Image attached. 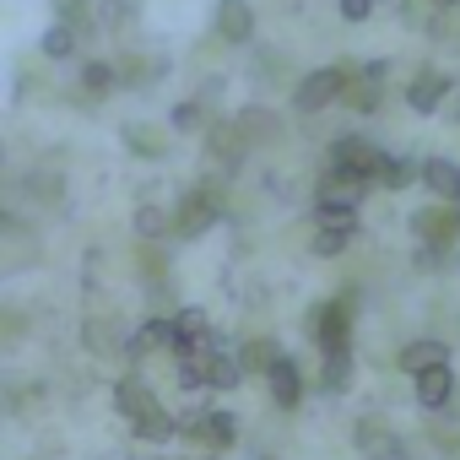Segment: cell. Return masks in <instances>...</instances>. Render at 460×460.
Returning <instances> with one entry per match:
<instances>
[{
  "label": "cell",
  "mask_w": 460,
  "mask_h": 460,
  "mask_svg": "<svg viewBox=\"0 0 460 460\" xmlns=\"http://www.w3.org/2000/svg\"><path fill=\"white\" fill-rule=\"evenodd\" d=\"M347 76H352V66H320V71H309V76L293 87V109H298V114H314V109L336 103V98L347 93Z\"/></svg>",
  "instance_id": "6da1fadb"
},
{
  "label": "cell",
  "mask_w": 460,
  "mask_h": 460,
  "mask_svg": "<svg viewBox=\"0 0 460 460\" xmlns=\"http://www.w3.org/2000/svg\"><path fill=\"white\" fill-rule=\"evenodd\" d=\"M211 33H217V44H250L255 39L250 0H217L211 6Z\"/></svg>",
  "instance_id": "7a4b0ae2"
},
{
  "label": "cell",
  "mask_w": 460,
  "mask_h": 460,
  "mask_svg": "<svg viewBox=\"0 0 460 460\" xmlns=\"http://www.w3.org/2000/svg\"><path fill=\"white\" fill-rule=\"evenodd\" d=\"M211 217H217V200H211L206 190H190V195L179 200L173 222H168V234H173V239H195V234H206V227H211Z\"/></svg>",
  "instance_id": "3957f363"
},
{
  "label": "cell",
  "mask_w": 460,
  "mask_h": 460,
  "mask_svg": "<svg viewBox=\"0 0 460 460\" xmlns=\"http://www.w3.org/2000/svg\"><path fill=\"white\" fill-rule=\"evenodd\" d=\"M331 168H341V173H358V179H379V168H385V152H374L368 141H358V136H347V141H336L331 146Z\"/></svg>",
  "instance_id": "277c9868"
},
{
  "label": "cell",
  "mask_w": 460,
  "mask_h": 460,
  "mask_svg": "<svg viewBox=\"0 0 460 460\" xmlns=\"http://www.w3.org/2000/svg\"><path fill=\"white\" fill-rule=\"evenodd\" d=\"M119 411H130L146 438H163V433H168V422H163V411L152 406V395H146L141 379H125V385H119Z\"/></svg>",
  "instance_id": "5b68a950"
},
{
  "label": "cell",
  "mask_w": 460,
  "mask_h": 460,
  "mask_svg": "<svg viewBox=\"0 0 460 460\" xmlns=\"http://www.w3.org/2000/svg\"><path fill=\"white\" fill-rule=\"evenodd\" d=\"M314 331H320V347H325V352L347 347V331H352V304H347V298H331V304L314 314Z\"/></svg>",
  "instance_id": "8992f818"
},
{
  "label": "cell",
  "mask_w": 460,
  "mask_h": 460,
  "mask_svg": "<svg viewBox=\"0 0 460 460\" xmlns=\"http://www.w3.org/2000/svg\"><path fill=\"white\" fill-rule=\"evenodd\" d=\"M190 438H200V444H234V417H227V411H190L184 422H179Z\"/></svg>",
  "instance_id": "52a82bcc"
},
{
  "label": "cell",
  "mask_w": 460,
  "mask_h": 460,
  "mask_svg": "<svg viewBox=\"0 0 460 460\" xmlns=\"http://www.w3.org/2000/svg\"><path fill=\"white\" fill-rule=\"evenodd\" d=\"M411 227H417V239H422V244L444 250V244L455 239V227H460V217H449L444 206H422V211L411 217Z\"/></svg>",
  "instance_id": "ba28073f"
},
{
  "label": "cell",
  "mask_w": 460,
  "mask_h": 460,
  "mask_svg": "<svg viewBox=\"0 0 460 460\" xmlns=\"http://www.w3.org/2000/svg\"><path fill=\"white\" fill-rule=\"evenodd\" d=\"M244 141H250V130H244V125H211V136H206V152H211L222 168H234V163L244 157Z\"/></svg>",
  "instance_id": "9c48e42d"
},
{
  "label": "cell",
  "mask_w": 460,
  "mask_h": 460,
  "mask_svg": "<svg viewBox=\"0 0 460 460\" xmlns=\"http://www.w3.org/2000/svg\"><path fill=\"white\" fill-rule=\"evenodd\" d=\"M168 341H173V352H200V347H206V314H200V309L173 314V320H168Z\"/></svg>",
  "instance_id": "30bf717a"
},
{
  "label": "cell",
  "mask_w": 460,
  "mask_h": 460,
  "mask_svg": "<svg viewBox=\"0 0 460 460\" xmlns=\"http://www.w3.org/2000/svg\"><path fill=\"white\" fill-rule=\"evenodd\" d=\"M417 401L433 411V406H449L455 401V374L444 368V363H433V368H422L417 374Z\"/></svg>",
  "instance_id": "8fae6325"
},
{
  "label": "cell",
  "mask_w": 460,
  "mask_h": 460,
  "mask_svg": "<svg viewBox=\"0 0 460 460\" xmlns=\"http://www.w3.org/2000/svg\"><path fill=\"white\" fill-rule=\"evenodd\" d=\"M379 76H385V66H363V71H352V76H347V93H341V98H347V103H352L358 114H368V109L379 103Z\"/></svg>",
  "instance_id": "7c38bea8"
},
{
  "label": "cell",
  "mask_w": 460,
  "mask_h": 460,
  "mask_svg": "<svg viewBox=\"0 0 460 460\" xmlns=\"http://www.w3.org/2000/svg\"><path fill=\"white\" fill-rule=\"evenodd\" d=\"M444 87H449V76H444V71H417V82H411V93H406V103H411L417 114H428V109H438V98H444Z\"/></svg>",
  "instance_id": "4fadbf2b"
},
{
  "label": "cell",
  "mask_w": 460,
  "mask_h": 460,
  "mask_svg": "<svg viewBox=\"0 0 460 460\" xmlns=\"http://www.w3.org/2000/svg\"><path fill=\"white\" fill-rule=\"evenodd\" d=\"M109 93H114V66L87 60V66H82V98H87V103H98V98H109Z\"/></svg>",
  "instance_id": "5bb4252c"
},
{
  "label": "cell",
  "mask_w": 460,
  "mask_h": 460,
  "mask_svg": "<svg viewBox=\"0 0 460 460\" xmlns=\"http://www.w3.org/2000/svg\"><path fill=\"white\" fill-rule=\"evenodd\" d=\"M422 179H428V190H438V195H460V168L444 163V157H433V163L422 168Z\"/></svg>",
  "instance_id": "9a60e30c"
},
{
  "label": "cell",
  "mask_w": 460,
  "mask_h": 460,
  "mask_svg": "<svg viewBox=\"0 0 460 460\" xmlns=\"http://www.w3.org/2000/svg\"><path fill=\"white\" fill-rule=\"evenodd\" d=\"M433 363H444V347H438V341H411V347L401 352V368H411V374H422V368H433Z\"/></svg>",
  "instance_id": "2e32d148"
},
{
  "label": "cell",
  "mask_w": 460,
  "mask_h": 460,
  "mask_svg": "<svg viewBox=\"0 0 460 460\" xmlns=\"http://www.w3.org/2000/svg\"><path fill=\"white\" fill-rule=\"evenodd\" d=\"M271 390H277L282 406H298V368H293L288 358H277V368H271Z\"/></svg>",
  "instance_id": "e0dca14e"
},
{
  "label": "cell",
  "mask_w": 460,
  "mask_h": 460,
  "mask_svg": "<svg viewBox=\"0 0 460 460\" xmlns=\"http://www.w3.org/2000/svg\"><path fill=\"white\" fill-rule=\"evenodd\" d=\"M76 39H82L76 28H66V22H55V28L44 33V55H49V60H66V55L76 49Z\"/></svg>",
  "instance_id": "ac0fdd59"
},
{
  "label": "cell",
  "mask_w": 460,
  "mask_h": 460,
  "mask_svg": "<svg viewBox=\"0 0 460 460\" xmlns=\"http://www.w3.org/2000/svg\"><path fill=\"white\" fill-rule=\"evenodd\" d=\"M125 141H130V152H141V157H163V152H168V141H163L152 125H136V130H125Z\"/></svg>",
  "instance_id": "d6986e66"
},
{
  "label": "cell",
  "mask_w": 460,
  "mask_h": 460,
  "mask_svg": "<svg viewBox=\"0 0 460 460\" xmlns=\"http://www.w3.org/2000/svg\"><path fill=\"white\" fill-rule=\"evenodd\" d=\"M55 12H60V22H66V28H76V33H93V12L82 6V0H55Z\"/></svg>",
  "instance_id": "ffe728a7"
},
{
  "label": "cell",
  "mask_w": 460,
  "mask_h": 460,
  "mask_svg": "<svg viewBox=\"0 0 460 460\" xmlns=\"http://www.w3.org/2000/svg\"><path fill=\"white\" fill-rule=\"evenodd\" d=\"M239 125L250 130V141H255V136H277V114H266V109H244Z\"/></svg>",
  "instance_id": "44dd1931"
},
{
  "label": "cell",
  "mask_w": 460,
  "mask_h": 460,
  "mask_svg": "<svg viewBox=\"0 0 460 460\" xmlns=\"http://www.w3.org/2000/svg\"><path fill=\"white\" fill-rule=\"evenodd\" d=\"M352 374V363H347V347H336V352H325V390H341V379Z\"/></svg>",
  "instance_id": "7402d4cb"
},
{
  "label": "cell",
  "mask_w": 460,
  "mask_h": 460,
  "mask_svg": "<svg viewBox=\"0 0 460 460\" xmlns=\"http://www.w3.org/2000/svg\"><path fill=\"white\" fill-rule=\"evenodd\" d=\"M244 368H277V341H250V352H244Z\"/></svg>",
  "instance_id": "603a6c76"
},
{
  "label": "cell",
  "mask_w": 460,
  "mask_h": 460,
  "mask_svg": "<svg viewBox=\"0 0 460 460\" xmlns=\"http://www.w3.org/2000/svg\"><path fill=\"white\" fill-rule=\"evenodd\" d=\"M379 184H390V190L411 184V163H401V157H385V168H379Z\"/></svg>",
  "instance_id": "cb8c5ba5"
},
{
  "label": "cell",
  "mask_w": 460,
  "mask_h": 460,
  "mask_svg": "<svg viewBox=\"0 0 460 460\" xmlns=\"http://www.w3.org/2000/svg\"><path fill=\"white\" fill-rule=\"evenodd\" d=\"M347 239H352V227H325L314 239V255H336V250H347Z\"/></svg>",
  "instance_id": "d4e9b609"
},
{
  "label": "cell",
  "mask_w": 460,
  "mask_h": 460,
  "mask_svg": "<svg viewBox=\"0 0 460 460\" xmlns=\"http://www.w3.org/2000/svg\"><path fill=\"white\" fill-rule=\"evenodd\" d=\"M125 17H136V6H130V0H109V6H103V22H109V28H119Z\"/></svg>",
  "instance_id": "484cf974"
},
{
  "label": "cell",
  "mask_w": 460,
  "mask_h": 460,
  "mask_svg": "<svg viewBox=\"0 0 460 460\" xmlns=\"http://www.w3.org/2000/svg\"><path fill=\"white\" fill-rule=\"evenodd\" d=\"M368 12H374V0H341V17L347 22H363Z\"/></svg>",
  "instance_id": "4316f807"
},
{
  "label": "cell",
  "mask_w": 460,
  "mask_h": 460,
  "mask_svg": "<svg viewBox=\"0 0 460 460\" xmlns=\"http://www.w3.org/2000/svg\"><path fill=\"white\" fill-rule=\"evenodd\" d=\"M141 234H163V211H141Z\"/></svg>",
  "instance_id": "83f0119b"
},
{
  "label": "cell",
  "mask_w": 460,
  "mask_h": 460,
  "mask_svg": "<svg viewBox=\"0 0 460 460\" xmlns=\"http://www.w3.org/2000/svg\"><path fill=\"white\" fill-rule=\"evenodd\" d=\"M428 6H455V0H428Z\"/></svg>",
  "instance_id": "f1b7e54d"
},
{
  "label": "cell",
  "mask_w": 460,
  "mask_h": 460,
  "mask_svg": "<svg viewBox=\"0 0 460 460\" xmlns=\"http://www.w3.org/2000/svg\"><path fill=\"white\" fill-rule=\"evenodd\" d=\"M455 114H460V109H455Z\"/></svg>",
  "instance_id": "f546056e"
}]
</instances>
